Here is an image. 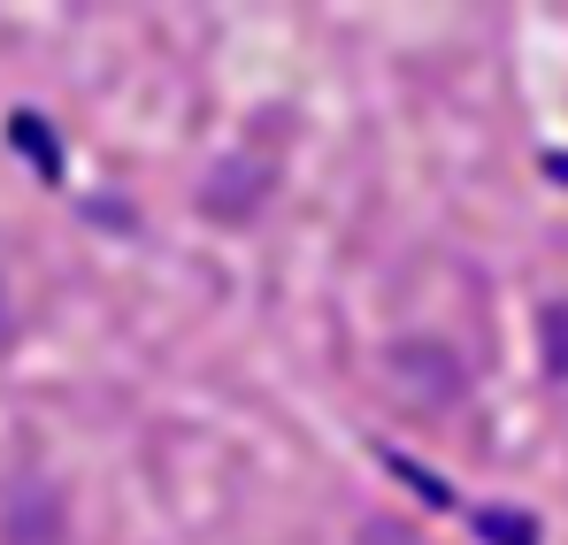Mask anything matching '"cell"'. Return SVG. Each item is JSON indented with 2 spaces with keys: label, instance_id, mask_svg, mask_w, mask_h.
<instances>
[{
  "label": "cell",
  "instance_id": "7a4b0ae2",
  "mask_svg": "<svg viewBox=\"0 0 568 545\" xmlns=\"http://www.w3.org/2000/svg\"><path fill=\"white\" fill-rule=\"evenodd\" d=\"M0 545H70V492L39 468H23L0 492Z\"/></svg>",
  "mask_w": 568,
  "mask_h": 545
},
{
  "label": "cell",
  "instance_id": "52a82bcc",
  "mask_svg": "<svg viewBox=\"0 0 568 545\" xmlns=\"http://www.w3.org/2000/svg\"><path fill=\"white\" fill-rule=\"evenodd\" d=\"M354 545H423V531L399 523V515H369V523L354 531Z\"/></svg>",
  "mask_w": 568,
  "mask_h": 545
},
{
  "label": "cell",
  "instance_id": "6da1fadb",
  "mask_svg": "<svg viewBox=\"0 0 568 545\" xmlns=\"http://www.w3.org/2000/svg\"><path fill=\"white\" fill-rule=\"evenodd\" d=\"M384 384H392L399 407L446 415V407H462L469 369H462V354H454L446 339H392V346H384Z\"/></svg>",
  "mask_w": 568,
  "mask_h": 545
},
{
  "label": "cell",
  "instance_id": "5b68a950",
  "mask_svg": "<svg viewBox=\"0 0 568 545\" xmlns=\"http://www.w3.org/2000/svg\"><path fill=\"white\" fill-rule=\"evenodd\" d=\"M538 346H546V369L568 376V300H554V307L538 315Z\"/></svg>",
  "mask_w": 568,
  "mask_h": 545
},
{
  "label": "cell",
  "instance_id": "277c9868",
  "mask_svg": "<svg viewBox=\"0 0 568 545\" xmlns=\"http://www.w3.org/2000/svg\"><path fill=\"white\" fill-rule=\"evenodd\" d=\"M8 139L31 147V170H39V178H62V147H54V131H47L39 115H8Z\"/></svg>",
  "mask_w": 568,
  "mask_h": 545
},
{
  "label": "cell",
  "instance_id": "3957f363",
  "mask_svg": "<svg viewBox=\"0 0 568 545\" xmlns=\"http://www.w3.org/2000/svg\"><path fill=\"white\" fill-rule=\"evenodd\" d=\"M277 192V162H262V154H223L207 178H200V215L207 223H223V231H239V223H254V208Z\"/></svg>",
  "mask_w": 568,
  "mask_h": 545
},
{
  "label": "cell",
  "instance_id": "8992f818",
  "mask_svg": "<svg viewBox=\"0 0 568 545\" xmlns=\"http://www.w3.org/2000/svg\"><path fill=\"white\" fill-rule=\"evenodd\" d=\"M476 531H484V545H538V523H530V515H515V507H491Z\"/></svg>",
  "mask_w": 568,
  "mask_h": 545
}]
</instances>
